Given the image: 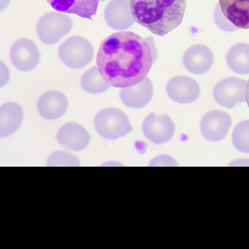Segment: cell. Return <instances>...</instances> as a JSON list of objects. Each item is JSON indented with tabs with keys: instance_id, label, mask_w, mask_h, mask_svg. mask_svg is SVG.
I'll use <instances>...</instances> for the list:
<instances>
[{
	"instance_id": "obj_1",
	"label": "cell",
	"mask_w": 249,
	"mask_h": 249,
	"mask_svg": "<svg viewBox=\"0 0 249 249\" xmlns=\"http://www.w3.org/2000/svg\"><path fill=\"white\" fill-rule=\"evenodd\" d=\"M157 53L154 39H144L130 31L112 33L101 42L97 69L111 87H133L147 77Z\"/></svg>"
},
{
	"instance_id": "obj_2",
	"label": "cell",
	"mask_w": 249,
	"mask_h": 249,
	"mask_svg": "<svg viewBox=\"0 0 249 249\" xmlns=\"http://www.w3.org/2000/svg\"><path fill=\"white\" fill-rule=\"evenodd\" d=\"M135 22L164 36L182 22L186 0H129Z\"/></svg>"
},
{
	"instance_id": "obj_3",
	"label": "cell",
	"mask_w": 249,
	"mask_h": 249,
	"mask_svg": "<svg viewBox=\"0 0 249 249\" xmlns=\"http://www.w3.org/2000/svg\"><path fill=\"white\" fill-rule=\"evenodd\" d=\"M94 124L97 133L109 140L124 137L133 130L125 113L116 108L99 111L95 117Z\"/></svg>"
},
{
	"instance_id": "obj_4",
	"label": "cell",
	"mask_w": 249,
	"mask_h": 249,
	"mask_svg": "<svg viewBox=\"0 0 249 249\" xmlns=\"http://www.w3.org/2000/svg\"><path fill=\"white\" fill-rule=\"evenodd\" d=\"M58 56L68 68L81 69L93 60L94 49L87 38L81 36H73L60 44Z\"/></svg>"
},
{
	"instance_id": "obj_5",
	"label": "cell",
	"mask_w": 249,
	"mask_h": 249,
	"mask_svg": "<svg viewBox=\"0 0 249 249\" xmlns=\"http://www.w3.org/2000/svg\"><path fill=\"white\" fill-rule=\"evenodd\" d=\"M73 21L71 18L60 12L44 14L36 23V33L41 42L53 45L71 31Z\"/></svg>"
},
{
	"instance_id": "obj_6",
	"label": "cell",
	"mask_w": 249,
	"mask_h": 249,
	"mask_svg": "<svg viewBox=\"0 0 249 249\" xmlns=\"http://www.w3.org/2000/svg\"><path fill=\"white\" fill-rule=\"evenodd\" d=\"M247 82L236 77L222 79L213 89L216 103L225 108L231 109L237 103L245 101Z\"/></svg>"
},
{
	"instance_id": "obj_7",
	"label": "cell",
	"mask_w": 249,
	"mask_h": 249,
	"mask_svg": "<svg viewBox=\"0 0 249 249\" xmlns=\"http://www.w3.org/2000/svg\"><path fill=\"white\" fill-rule=\"evenodd\" d=\"M144 136L156 144L166 143L173 138L175 132L174 122L166 114L148 115L142 124Z\"/></svg>"
},
{
	"instance_id": "obj_8",
	"label": "cell",
	"mask_w": 249,
	"mask_h": 249,
	"mask_svg": "<svg viewBox=\"0 0 249 249\" xmlns=\"http://www.w3.org/2000/svg\"><path fill=\"white\" fill-rule=\"evenodd\" d=\"M12 63L21 71H30L38 65L40 54L37 46L28 38H20L12 45L10 50Z\"/></svg>"
},
{
	"instance_id": "obj_9",
	"label": "cell",
	"mask_w": 249,
	"mask_h": 249,
	"mask_svg": "<svg viewBox=\"0 0 249 249\" xmlns=\"http://www.w3.org/2000/svg\"><path fill=\"white\" fill-rule=\"evenodd\" d=\"M231 125V118L221 110L210 111L204 114L200 122L202 135L210 142H219L227 136Z\"/></svg>"
},
{
	"instance_id": "obj_10",
	"label": "cell",
	"mask_w": 249,
	"mask_h": 249,
	"mask_svg": "<svg viewBox=\"0 0 249 249\" xmlns=\"http://www.w3.org/2000/svg\"><path fill=\"white\" fill-rule=\"evenodd\" d=\"M169 98L180 104L194 102L199 97V85L196 80L187 76H177L171 79L166 86Z\"/></svg>"
},
{
	"instance_id": "obj_11",
	"label": "cell",
	"mask_w": 249,
	"mask_h": 249,
	"mask_svg": "<svg viewBox=\"0 0 249 249\" xmlns=\"http://www.w3.org/2000/svg\"><path fill=\"white\" fill-rule=\"evenodd\" d=\"M213 53L208 46L196 44L190 47L185 52L183 64L189 72L202 75L209 71L213 64Z\"/></svg>"
},
{
	"instance_id": "obj_12",
	"label": "cell",
	"mask_w": 249,
	"mask_h": 249,
	"mask_svg": "<svg viewBox=\"0 0 249 249\" xmlns=\"http://www.w3.org/2000/svg\"><path fill=\"white\" fill-rule=\"evenodd\" d=\"M104 16L107 25L117 31L126 30L131 27L135 21L129 0H112L105 8Z\"/></svg>"
},
{
	"instance_id": "obj_13",
	"label": "cell",
	"mask_w": 249,
	"mask_h": 249,
	"mask_svg": "<svg viewBox=\"0 0 249 249\" xmlns=\"http://www.w3.org/2000/svg\"><path fill=\"white\" fill-rule=\"evenodd\" d=\"M56 140L66 149L81 151L89 145L91 137L89 132L77 123H68L58 130Z\"/></svg>"
},
{
	"instance_id": "obj_14",
	"label": "cell",
	"mask_w": 249,
	"mask_h": 249,
	"mask_svg": "<svg viewBox=\"0 0 249 249\" xmlns=\"http://www.w3.org/2000/svg\"><path fill=\"white\" fill-rule=\"evenodd\" d=\"M68 108L67 97L61 91L50 90L41 95L37 103L40 116L48 120H54L65 114Z\"/></svg>"
},
{
	"instance_id": "obj_15",
	"label": "cell",
	"mask_w": 249,
	"mask_h": 249,
	"mask_svg": "<svg viewBox=\"0 0 249 249\" xmlns=\"http://www.w3.org/2000/svg\"><path fill=\"white\" fill-rule=\"evenodd\" d=\"M120 98L126 106L141 108L151 101L153 95V85L149 78L133 87L124 88L120 91Z\"/></svg>"
},
{
	"instance_id": "obj_16",
	"label": "cell",
	"mask_w": 249,
	"mask_h": 249,
	"mask_svg": "<svg viewBox=\"0 0 249 249\" xmlns=\"http://www.w3.org/2000/svg\"><path fill=\"white\" fill-rule=\"evenodd\" d=\"M51 7L60 13L73 14L92 19L96 15L100 0H46Z\"/></svg>"
},
{
	"instance_id": "obj_17",
	"label": "cell",
	"mask_w": 249,
	"mask_h": 249,
	"mask_svg": "<svg viewBox=\"0 0 249 249\" xmlns=\"http://www.w3.org/2000/svg\"><path fill=\"white\" fill-rule=\"evenodd\" d=\"M221 13L237 28L249 29V0H219Z\"/></svg>"
},
{
	"instance_id": "obj_18",
	"label": "cell",
	"mask_w": 249,
	"mask_h": 249,
	"mask_svg": "<svg viewBox=\"0 0 249 249\" xmlns=\"http://www.w3.org/2000/svg\"><path fill=\"white\" fill-rule=\"evenodd\" d=\"M23 118V111L18 103L7 102L0 107V136L8 137L15 133Z\"/></svg>"
},
{
	"instance_id": "obj_19",
	"label": "cell",
	"mask_w": 249,
	"mask_h": 249,
	"mask_svg": "<svg viewBox=\"0 0 249 249\" xmlns=\"http://www.w3.org/2000/svg\"><path fill=\"white\" fill-rule=\"evenodd\" d=\"M230 69L239 75L249 74V44L239 43L231 47L227 54Z\"/></svg>"
},
{
	"instance_id": "obj_20",
	"label": "cell",
	"mask_w": 249,
	"mask_h": 249,
	"mask_svg": "<svg viewBox=\"0 0 249 249\" xmlns=\"http://www.w3.org/2000/svg\"><path fill=\"white\" fill-rule=\"evenodd\" d=\"M82 89L91 94H100L110 89L111 87L101 77L97 66L87 70L81 78Z\"/></svg>"
},
{
	"instance_id": "obj_21",
	"label": "cell",
	"mask_w": 249,
	"mask_h": 249,
	"mask_svg": "<svg viewBox=\"0 0 249 249\" xmlns=\"http://www.w3.org/2000/svg\"><path fill=\"white\" fill-rule=\"evenodd\" d=\"M231 140L237 151L249 153V120L243 121L235 126Z\"/></svg>"
},
{
	"instance_id": "obj_22",
	"label": "cell",
	"mask_w": 249,
	"mask_h": 249,
	"mask_svg": "<svg viewBox=\"0 0 249 249\" xmlns=\"http://www.w3.org/2000/svg\"><path fill=\"white\" fill-rule=\"evenodd\" d=\"M47 165H80L79 159L66 152L57 151L53 153L48 159Z\"/></svg>"
},
{
	"instance_id": "obj_23",
	"label": "cell",
	"mask_w": 249,
	"mask_h": 249,
	"mask_svg": "<svg viewBox=\"0 0 249 249\" xmlns=\"http://www.w3.org/2000/svg\"><path fill=\"white\" fill-rule=\"evenodd\" d=\"M214 20H215L216 25L226 32H232V31H236L238 29L232 24L229 19L226 18L225 16L221 13L219 5L218 4L216 6L215 11H214Z\"/></svg>"
},
{
	"instance_id": "obj_24",
	"label": "cell",
	"mask_w": 249,
	"mask_h": 249,
	"mask_svg": "<svg viewBox=\"0 0 249 249\" xmlns=\"http://www.w3.org/2000/svg\"><path fill=\"white\" fill-rule=\"evenodd\" d=\"M9 79V71L7 66L1 62V79H0V87H3L7 83Z\"/></svg>"
},
{
	"instance_id": "obj_25",
	"label": "cell",
	"mask_w": 249,
	"mask_h": 249,
	"mask_svg": "<svg viewBox=\"0 0 249 249\" xmlns=\"http://www.w3.org/2000/svg\"><path fill=\"white\" fill-rule=\"evenodd\" d=\"M231 165H249V159H239L235 160L234 163H231Z\"/></svg>"
},
{
	"instance_id": "obj_26",
	"label": "cell",
	"mask_w": 249,
	"mask_h": 249,
	"mask_svg": "<svg viewBox=\"0 0 249 249\" xmlns=\"http://www.w3.org/2000/svg\"><path fill=\"white\" fill-rule=\"evenodd\" d=\"M245 100L247 101V105L249 108V79L247 81V89H246V95H245Z\"/></svg>"
},
{
	"instance_id": "obj_27",
	"label": "cell",
	"mask_w": 249,
	"mask_h": 249,
	"mask_svg": "<svg viewBox=\"0 0 249 249\" xmlns=\"http://www.w3.org/2000/svg\"><path fill=\"white\" fill-rule=\"evenodd\" d=\"M10 0H1V11H3L6 9L9 4Z\"/></svg>"
},
{
	"instance_id": "obj_28",
	"label": "cell",
	"mask_w": 249,
	"mask_h": 249,
	"mask_svg": "<svg viewBox=\"0 0 249 249\" xmlns=\"http://www.w3.org/2000/svg\"><path fill=\"white\" fill-rule=\"evenodd\" d=\"M101 1H107V0H100Z\"/></svg>"
}]
</instances>
